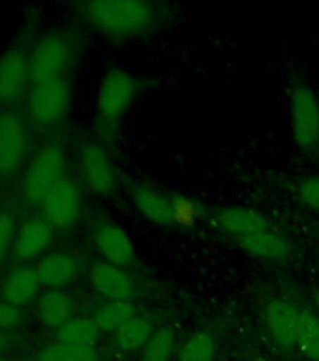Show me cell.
I'll return each instance as SVG.
<instances>
[{"instance_id":"4316f807","label":"cell","mask_w":319,"mask_h":361,"mask_svg":"<svg viewBox=\"0 0 319 361\" xmlns=\"http://www.w3.org/2000/svg\"><path fill=\"white\" fill-rule=\"evenodd\" d=\"M214 352H216L214 338L205 331H196L180 346L179 361H213Z\"/></svg>"},{"instance_id":"8fae6325","label":"cell","mask_w":319,"mask_h":361,"mask_svg":"<svg viewBox=\"0 0 319 361\" xmlns=\"http://www.w3.org/2000/svg\"><path fill=\"white\" fill-rule=\"evenodd\" d=\"M92 243L104 262L128 267L135 262V247L128 231L113 220H101L92 230Z\"/></svg>"},{"instance_id":"5b68a950","label":"cell","mask_w":319,"mask_h":361,"mask_svg":"<svg viewBox=\"0 0 319 361\" xmlns=\"http://www.w3.org/2000/svg\"><path fill=\"white\" fill-rule=\"evenodd\" d=\"M72 98V83L66 78L32 85L27 94L28 118L39 128H53L66 118Z\"/></svg>"},{"instance_id":"7a4b0ae2","label":"cell","mask_w":319,"mask_h":361,"mask_svg":"<svg viewBox=\"0 0 319 361\" xmlns=\"http://www.w3.org/2000/svg\"><path fill=\"white\" fill-rule=\"evenodd\" d=\"M66 152L58 143H45L28 158L21 180V197L27 205H42L49 190L64 177Z\"/></svg>"},{"instance_id":"44dd1931","label":"cell","mask_w":319,"mask_h":361,"mask_svg":"<svg viewBox=\"0 0 319 361\" xmlns=\"http://www.w3.org/2000/svg\"><path fill=\"white\" fill-rule=\"evenodd\" d=\"M154 331L156 329L151 318L137 312L123 327H118L117 331L113 333V341H115V346L123 352H137L145 348Z\"/></svg>"},{"instance_id":"52a82bcc","label":"cell","mask_w":319,"mask_h":361,"mask_svg":"<svg viewBox=\"0 0 319 361\" xmlns=\"http://www.w3.org/2000/svg\"><path fill=\"white\" fill-rule=\"evenodd\" d=\"M289 124L293 140L301 149H314L319 143V100L306 85L293 87L289 94Z\"/></svg>"},{"instance_id":"4dcf8cb0","label":"cell","mask_w":319,"mask_h":361,"mask_svg":"<svg viewBox=\"0 0 319 361\" xmlns=\"http://www.w3.org/2000/svg\"><path fill=\"white\" fill-rule=\"evenodd\" d=\"M4 344H6V337H4V333L0 331V352L4 350Z\"/></svg>"},{"instance_id":"30bf717a","label":"cell","mask_w":319,"mask_h":361,"mask_svg":"<svg viewBox=\"0 0 319 361\" xmlns=\"http://www.w3.org/2000/svg\"><path fill=\"white\" fill-rule=\"evenodd\" d=\"M28 157V134L15 113H0V175H13Z\"/></svg>"},{"instance_id":"83f0119b","label":"cell","mask_w":319,"mask_h":361,"mask_svg":"<svg viewBox=\"0 0 319 361\" xmlns=\"http://www.w3.org/2000/svg\"><path fill=\"white\" fill-rule=\"evenodd\" d=\"M17 226L19 224H17L15 214L6 211V209H0V265L6 259V256L11 252Z\"/></svg>"},{"instance_id":"1f68e13d","label":"cell","mask_w":319,"mask_h":361,"mask_svg":"<svg viewBox=\"0 0 319 361\" xmlns=\"http://www.w3.org/2000/svg\"><path fill=\"white\" fill-rule=\"evenodd\" d=\"M315 305H318V309H319V290L315 292Z\"/></svg>"},{"instance_id":"f1b7e54d","label":"cell","mask_w":319,"mask_h":361,"mask_svg":"<svg viewBox=\"0 0 319 361\" xmlns=\"http://www.w3.org/2000/svg\"><path fill=\"white\" fill-rule=\"evenodd\" d=\"M25 320L21 307L8 303L4 299H0V331H13L21 326Z\"/></svg>"},{"instance_id":"f546056e","label":"cell","mask_w":319,"mask_h":361,"mask_svg":"<svg viewBox=\"0 0 319 361\" xmlns=\"http://www.w3.org/2000/svg\"><path fill=\"white\" fill-rule=\"evenodd\" d=\"M297 196L306 207L314 209V211L319 213V175L306 177V179L299 185Z\"/></svg>"},{"instance_id":"3957f363","label":"cell","mask_w":319,"mask_h":361,"mask_svg":"<svg viewBox=\"0 0 319 361\" xmlns=\"http://www.w3.org/2000/svg\"><path fill=\"white\" fill-rule=\"evenodd\" d=\"M137 96V81L128 70L111 68L107 70L100 87L96 90V115L98 123L107 130L115 128L126 115Z\"/></svg>"},{"instance_id":"603a6c76","label":"cell","mask_w":319,"mask_h":361,"mask_svg":"<svg viewBox=\"0 0 319 361\" xmlns=\"http://www.w3.org/2000/svg\"><path fill=\"white\" fill-rule=\"evenodd\" d=\"M135 314L137 309L132 301H106L96 309L94 322L100 327V331L115 333Z\"/></svg>"},{"instance_id":"5bb4252c","label":"cell","mask_w":319,"mask_h":361,"mask_svg":"<svg viewBox=\"0 0 319 361\" xmlns=\"http://www.w3.org/2000/svg\"><path fill=\"white\" fill-rule=\"evenodd\" d=\"M89 281L94 292L107 301H132L135 298V284L132 276L117 265L98 259L90 265Z\"/></svg>"},{"instance_id":"ba28073f","label":"cell","mask_w":319,"mask_h":361,"mask_svg":"<svg viewBox=\"0 0 319 361\" xmlns=\"http://www.w3.org/2000/svg\"><path fill=\"white\" fill-rule=\"evenodd\" d=\"M45 220L55 230H72L81 219L83 196L75 180L62 177L42 202Z\"/></svg>"},{"instance_id":"2e32d148","label":"cell","mask_w":319,"mask_h":361,"mask_svg":"<svg viewBox=\"0 0 319 361\" xmlns=\"http://www.w3.org/2000/svg\"><path fill=\"white\" fill-rule=\"evenodd\" d=\"M45 290H62L77 281L81 273V264L72 252L66 250H53L34 265Z\"/></svg>"},{"instance_id":"9c48e42d","label":"cell","mask_w":319,"mask_h":361,"mask_svg":"<svg viewBox=\"0 0 319 361\" xmlns=\"http://www.w3.org/2000/svg\"><path fill=\"white\" fill-rule=\"evenodd\" d=\"M55 228L45 220L44 214H34L17 226L11 256L19 265L44 258L55 239Z\"/></svg>"},{"instance_id":"ac0fdd59","label":"cell","mask_w":319,"mask_h":361,"mask_svg":"<svg viewBox=\"0 0 319 361\" xmlns=\"http://www.w3.org/2000/svg\"><path fill=\"white\" fill-rule=\"evenodd\" d=\"M132 202L143 219L162 228H169L177 222V203L171 202L163 192L151 186H135L132 190Z\"/></svg>"},{"instance_id":"7c38bea8","label":"cell","mask_w":319,"mask_h":361,"mask_svg":"<svg viewBox=\"0 0 319 361\" xmlns=\"http://www.w3.org/2000/svg\"><path fill=\"white\" fill-rule=\"evenodd\" d=\"M32 83L28 55L21 47H8L0 53V102L19 100Z\"/></svg>"},{"instance_id":"8992f818","label":"cell","mask_w":319,"mask_h":361,"mask_svg":"<svg viewBox=\"0 0 319 361\" xmlns=\"http://www.w3.org/2000/svg\"><path fill=\"white\" fill-rule=\"evenodd\" d=\"M75 164L81 179L98 196H109L118 183L117 168L98 141H81L75 151Z\"/></svg>"},{"instance_id":"6da1fadb","label":"cell","mask_w":319,"mask_h":361,"mask_svg":"<svg viewBox=\"0 0 319 361\" xmlns=\"http://www.w3.org/2000/svg\"><path fill=\"white\" fill-rule=\"evenodd\" d=\"M77 10L90 27L109 38H134L154 21V8L143 0H92Z\"/></svg>"},{"instance_id":"7402d4cb","label":"cell","mask_w":319,"mask_h":361,"mask_svg":"<svg viewBox=\"0 0 319 361\" xmlns=\"http://www.w3.org/2000/svg\"><path fill=\"white\" fill-rule=\"evenodd\" d=\"M100 327L94 318L89 316H73L72 320L56 331L55 341L62 344H73V346H94L100 337Z\"/></svg>"},{"instance_id":"4fadbf2b","label":"cell","mask_w":319,"mask_h":361,"mask_svg":"<svg viewBox=\"0 0 319 361\" xmlns=\"http://www.w3.org/2000/svg\"><path fill=\"white\" fill-rule=\"evenodd\" d=\"M263 320L267 333L282 348L297 346L301 310L295 309L286 299H270L263 309Z\"/></svg>"},{"instance_id":"484cf974","label":"cell","mask_w":319,"mask_h":361,"mask_svg":"<svg viewBox=\"0 0 319 361\" xmlns=\"http://www.w3.org/2000/svg\"><path fill=\"white\" fill-rule=\"evenodd\" d=\"M177 335L171 326L158 327L143 348V361H169L173 355Z\"/></svg>"},{"instance_id":"277c9868","label":"cell","mask_w":319,"mask_h":361,"mask_svg":"<svg viewBox=\"0 0 319 361\" xmlns=\"http://www.w3.org/2000/svg\"><path fill=\"white\" fill-rule=\"evenodd\" d=\"M72 59L73 45L66 34L51 30L39 36L28 53L32 85L64 79Z\"/></svg>"},{"instance_id":"d4e9b609","label":"cell","mask_w":319,"mask_h":361,"mask_svg":"<svg viewBox=\"0 0 319 361\" xmlns=\"http://www.w3.org/2000/svg\"><path fill=\"white\" fill-rule=\"evenodd\" d=\"M36 361H98V350L96 346H73L55 341L39 350Z\"/></svg>"},{"instance_id":"d6a6232c","label":"cell","mask_w":319,"mask_h":361,"mask_svg":"<svg viewBox=\"0 0 319 361\" xmlns=\"http://www.w3.org/2000/svg\"><path fill=\"white\" fill-rule=\"evenodd\" d=\"M252 361H267V360H261V357H258V360H252Z\"/></svg>"},{"instance_id":"9a60e30c","label":"cell","mask_w":319,"mask_h":361,"mask_svg":"<svg viewBox=\"0 0 319 361\" xmlns=\"http://www.w3.org/2000/svg\"><path fill=\"white\" fill-rule=\"evenodd\" d=\"M44 292V284L39 281L38 271L32 265H17L10 271L0 284V295L8 303L15 307H28L38 301Z\"/></svg>"},{"instance_id":"ffe728a7","label":"cell","mask_w":319,"mask_h":361,"mask_svg":"<svg viewBox=\"0 0 319 361\" xmlns=\"http://www.w3.org/2000/svg\"><path fill=\"white\" fill-rule=\"evenodd\" d=\"M237 243L252 258L278 262V259H286L292 254V243L276 230L259 231L254 235L241 237V239H237Z\"/></svg>"},{"instance_id":"d6986e66","label":"cell","mask_w":319,"mask_h":361,"mask_svg":"<svg viewBox=\"0 0 319 361\" xmlns=\"http://www.w3.org/2000/svg\"><path fill=\"white\" fill-rule=\"evenodd\" d=\"M73 299L64 290H44L36 301V320L51 331H58L73 318Z\"/></svg>"},{"instance_id":"cb8c5ba5","label":"cell","mask_w":319,"mask_h":361,"mask_svg":"<svg viewBox=\"0 0 319 361\" xmlns=\"http://www.w3.org/2000/svg\"><path fill=\"white\" fill-rule=\"evenodd\" d=\"M297 348L308 361H319V318L308 309H301Z\"/></svg>"},{"instance_id":"e0dca14e","label":"cell","mask_w":319,"mask_h":361,"mask_svg":"<svg viewBox=\"0 0 319 361\" xmlns=\"http://www.w3.org/2000/svg\"><path fill=\"white\" fill-rule=\"evenodd\" d=\"M216 224L224 233L235 237V239L254 235L259 231L275 230L273 222L263 213L241 207V205H230V207L220 209L216 213Z\"/></svg>"}]
</instances>
